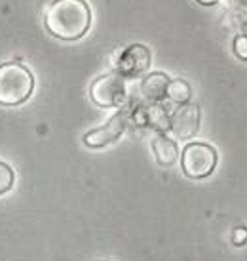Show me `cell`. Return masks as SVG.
Instances as JSON below:
<instances>
[{
    "mask_svg": "<svg viewBox=\"0 0 247 261\" xmlns=\"http://www.w3.org/2000/svg\"><path fill=\"white\" fill-rule=\"evenodd\" d=\"M44 27L51 37L73 42L91 27V10L86 0H53L44 12Z\"/></svg>",
    "mask_w": 247,
    "mask_h": 261,
    "instance_id": "obj_1",
    "label": "cell"
},
{
    "mask_svg": "<svg viewBox=\"0 0 247 261\" xmlns=\"http://www.w3.org/2000/svg\"><path fill=\"white\" fill-rule=\"evenodd\" d=\"M35 92V76L19 61L0 65V105L15 107L29 99Z\"/></svg>",
    "mask_w": 247,
    "mask_h": 261,
    "instance_id": "obj_2",
    "label": "cell"
},
{
    "mask_svg": "<svg viewBox=\"0 0 247 261\" xmlns=\"http://www.w3.org/2000/svg\"><path fill=\"white\" fill-rule=\"evenodd\" d=\"M217 151L213 145L204 141H190L182 149L181 168L190 179H205L217 168Z\"/></svg>",
    "mask_w": 247,
    "mask_h": 261,
    "instance_id": "obj_3",
    "label": "cell"
},
{
    "mask_svg": "<svg viewBox=\"0 0 247 261\" xmlns=\"http://www.w3.org/2000/svg\"><path fill=\"white\" fill-rule=\"evenodd\" d=\"M89 97L97 107L103 109H112V107H122L128 101V86L126 79L118 73L103 74L95 79L89 86Z\"/></svg>",
    "mask_w": 247,
    "mask_h": 261,
    "instance_id": "obj_4",
    "label": "cell"
},
{
    "mask_svg": "<svg viewBox=\"0 0 247 261\" xmlns=\"http://www.w3.org/2000/svg\"><path fill=\"white\" fill-rule=\"evenodd\" d=\"M130 124V111H118L116 115H112L107 120V122L99 126V128H94L87 134H84V145L89 147V149H103V147L114 143L122 138V134L126 132Z\"/></svg>",
    "mask_w": 247,
    "mask_h": 261,
    "instance_id": "obj_5",
    "label": "cell"
},
{
    "mask_svg": "<svg viewBox=\"0 0 247 261\" xmlns=\"http://www.w3.org/2000/svg\"><path fill=\"white\" fill-rule=\"evenodd\" d=\"M150 50L145 44H130L126 46L116 59V73L123 79H137L150 67Z\"/></svg>",
    "mask_w": 247,
    "mask_h": 261,
    "instance_id": "obj_6",
    "label": "cell"
},
{
    "mask_svg": "<svg viewBox=\"0 0 247 261\" xmlns=\"http://www.w3.org/2000/svg\"><path fill=\"white\" fill-rule=\"evenodd\" d=\"M202 111L198 103H182L179 109L169 116V130L173 132L179 139L194 138L200 130Z\"/></svg>",
    "mask_w": 247,
    "mask_h": 261,
    "instance_id": "obj_7",
    "label": "cell"
},
{
    "mask_svg": "<svg viewBox=\"0 0 247 261\" xmlns=\"http://www.w3.org/2000/svg\"><path fill=\"white\" fill-rule=\"evenodd\" d=\"M130 118H133L139 126L152 128V130L160 132V134L169 130V116H167L166 109L162 107L160 103L152 101V105L139 107L135 113H130Z\"/></svg>",
    "mask_w": 247,
    "mask_h": 261,
    "instance_id": "obj_8",
    "label": "cell"
},
{
    "mask_svg": "<svg viewBox=\"0 0 247 261\" xmlns=\"http://www.w3.org/2000/svg\"><path fill=\"white\" fill-rule=\"evenodd\" d=\"M169 76L162 71H154V73H148L141 82V92L145 95L148 101L160 103L162 99H166V92H167V84H169Z\"/></svg>",
    "mask_w": 247,
    "mask_h": 261,
    "instance_id": "obj_9",
    "label": "cell"
},
{
    "mask_svg": "<svg viewBox=\"0 0 247 261\" xmlns=\"http://www.w3.org/2000/svg\"><path fill=\"white\" fill-rule=\"evenodd\" d=\"M152 152L154 159L160 166H173L177 159H179V147L171 138H167L164 134H158L152 139Z\"/></svg>",
    "mask_w": 247,
    "mask_h": 261,
    "instance_id": "obj_10",
    "label": "cell"
},
{
    "mask_svg": "<svg viewBox=\"0 0 247 261\" xmlns=\"http://www.w3.org/2000/svg\"><path fill=\"white\" fill-rule=\"evenodd\" d=\"M166 97L167 99H171L173 103H177V105L189 103L190 97H192V88H190V84L187 82V80H182V79L169 80Z\"/></svg>",
    "mask_w": 247,
    "mask_h": 261,
    "instance_id": "obj_11",
    "label": "cell"
},
{
    "mask_svg": "<svg viewBox=\"0 0 247 261\" xmlns=\"http://www.w3.org/2000/svg\"><path fill=\"white\" fill-rule=\"evenodd\" d=\"M14 181H15L14 170L8 166L6 162L0 160V195H4V193H8L10 189L14 187Z\"/></svg>",
    "mask_w": 247,
    "mask_h": 261,
    "instance_id": "obj_12",
    "label": "cell"
},
{
    "mask_svg": "<svg viewBox=\"0 0 247 261\" xmlns=\"http://www.w3.org/2000/svg\"><path fill=\"white\" fill-rule=\"evenodd\" d=\"M234 54L241 61H247V35H238L234 38Z\"/></svg>",
    "mask_w": 247,
    "mask_h": 261,
    "instance_id": "obj_13",
    "label": "cell"
},
{
    "mask_svg": "<svg viewBox=\"0 0 247 261\" xmlns=\"http://www.w3.org/2000/svg\"><path fill=\"white\" fill-rule=\"evenodd\" d=\"M232 242L236 244V246H243V244H247V227H238V229H234Z\"/></svg>",
    "mask_w": 247,
    "mask_h": 261,
    "instance_id": "obj_14",
    "label": "cell"
},
{
    "mask_svg": "<svg viewBox=\"0 0 247 261\" xmlns=\"http://www.w3.org/2000/svg\"><path fill=\"white\" fill-rule=\"evenodd\" d=\"M198 4H202V6H215V4H219L221 0H196Z\"/></svg>",
    "mask_w": 247,
    "mask_h": 261,
    "instance_id": "obj_15",
    "label": "cell"
}]
</instances>
